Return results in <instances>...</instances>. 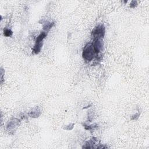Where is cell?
<instances>
[{"label":"cell","instance_id":"obj_1","mask_svg":"<svg viewBox=\"0 0 149 149\" xmlns=\"http://www.w3.org/2000/svg\"><path fill=\"white\" fill-rule=\"evenodd\" d=\"M94 53H95V52H94V50L93 48V44H87L84 47L82 55L84 59L90 61L93 58Z\"/></svg>","mask_w":149,"mask_h":149},{"label":"cell","instance_id":"obj_2","mask_svg":"<svg viewBox=\"0 0 149 149\" xmlns=\"http://www.w3.org/2000/svg\"><path fill=\"white\" fill-rule=\"evenodd\" d=\"M104 34H105V29L102 25L98 26L92 32V34L93 35V36L97 38H100L104 37Z\"/></svg>","mask_w":149,"mask_h":149},{"label":"cell","instance_id":"obj_3","mask_svg":"<svg viewBox=\"0 0 149 149\" xmlns=\"http://www.w3.org/2000/svg\"><path fill=\"white\" fill-rule=\"evenodd\" d=\"M93 48L95 53H99L100 50L102 48V41L100 38H97L93 44Z\"/></svg>","mask_w":149,"mask_h":149},{"label":"cell","instance_id":"obj_4","mask_svg":"<svg viewBox=\"0 0 149 149\" xmlns=\"http://www.w3.org/2000/svg\"><path fill=\"white\" fill-rule=\"evenodd\" d=\"M12 34V31L9 29H6L4 30V35L6 37H9Z\"/></svg>","mask_w":149,"mask_h":149}]
</instances>
